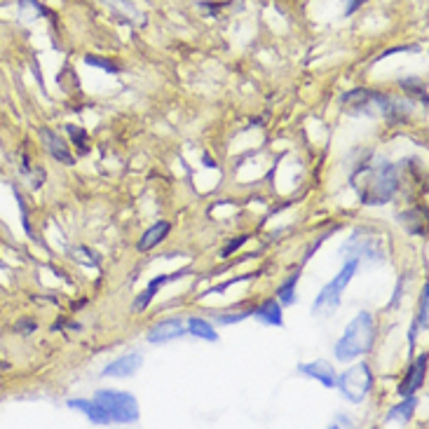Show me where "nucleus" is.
I'll return each mask as SVG.
<instances>
[{
  "label": "nucleus",
  "instance_id": "1",
  "mask_svg": "<svg viewBox=\"0 0 429 429\" xmlns=\"http://www.w3.org/2000/svg\"><path fill=\"white\" fill-rule=\"evenodd\" d=\"M352 186L357 188L359 200L369 207L390 202L399 190V174L397 167L390 162H380V165H366L359 172L352 174Z\"/></svg>",
  "mask_w": 429,
  "mask_h": 429
},
{
  "label": "nucleus",
  "instance_id": "2",
  "mask_svg": "<svg viewBox=\"0 0 429 429\" xmlns=\"http://www.w3.org/2000/svg\"><path fill=\"white\" fill-rule=\"evenodd\" d=\"M376 338V324H373V314L359 312L354 319L347 324L342 338L335 345V357L338 361H352V359L366 354Z\"/></svg>",
  "mask_w": 429,
  "mask_h": 429
},
{
  "label": "nucleus",
  "instance_id": "3",
  "mask_svg": "<svg viewBox=\"0 0 429 429\" xmlns=\"http://www.w3.org/2000/svg\"><path fill=\"white\" fill-rule=\"evenodd\" d=\"M357 267H359V260H357V258L347 260L342 270L338 272V277L331 281V284H326V286L321 288V293L316 295V300H314V305H312V312H314V314H321V312H328V314H331L338 305H340L342 291L347 288L350 279L354 277Z\"/></svg>",
  "mask_w": 429,
  "mask_h": 429
},
{
  "label": "nucleus",
  "instance_id": "4",
  "mask_svg": "<svg viewBox=\"0 0 429 429\" xmlns=\"http://www.w3.org/2000/svg\"><path fill=\"white\" fill-rule=\"evenodd\" d=\"M335 387L352 404H361L373 387V373L369 369V364H357L352 369H347L340 378H335Z\"/></svg>",
  "mask_w": 429,
  "mask_h": 429
},
{
  "label": "nucleus",
  "instance_id": "5",
  "mask_svg": "<svg viewBox=\"0 0 429 429\" xmlns=\"http://www.w3.org/2000/svg\"><path fill=\"white\" fill-rule=\"evenodd\" d=\"M96 401L101 404L110 415V422H122V425H132L139 420V406L136 399L127 392H113L101 390L96 392Z\"/></svg>",
  "mask_w": 429,
  "mask_h": 429
},
{
  "label": "nucleus",
  "instance_id": "6",
  "mask_svg": "<svg viewBox=\"0 0 429 429\" xmlns=\"http://www.w3.org/2000/svg\"><path fill=\"white\" fill-rule=\"evenodd\" d=\"M425 376H427V354L422 352V354L415 359L413 366L408 369L406 378L401 380V387H399V394L401 397H408V394H415L425 383Z\"/></svg>",
  "mask_w": 429,
  "mask_h": 429
},
{
  "label": "nucleus",
  "instance_id": "7",
  "mask_svg": "<svg viewBox=\"0 0 429 429\" xmlns=\"http://www.w3.org/2000/svg\"><path fill=\"white\" fill-rule=\"evenodd\" d=\"M181 335H186V328H183V321L179 316H172V319L155 324V326L148 331V340L151 342H169Z\"/></svg>",
  "mask_w": 429,
  "mask_h": 429
},
{
  "label": "nucleus",
  "instance_id": "8",
  "mask_svg": "<svg viewBox=\"0 0 429 429\" xmlns=\"http://www.w3.org/2000/svg\"><path fill=\"white\" fill-rule=\"evenodd\" d=\"M141 364H143V357H141L139 352H132V354L120 357L110 366H105L101 376H105V378H129L139 371Z\"/></svg>",
  "mask_w": 429,
  "mask_h": 429
},
{
  "label": "nucleus",
  "instance_id": "9",
  "mask_svg": "<svg viewBox=\"0 0 429 429\" xmlns=\"http://www.w3.org/2000/svg\"><path fill=\"white\" fill-rule=\"evenodd\" d=\"M42 143H45L47 153L52 155L56 162H61V165H73V162H75L73 155H70V151H68L66 141H63L59 134H54L52 129L42 132Z\"/></svg>",
  "mask_w": 429,
  "mask_h": 429
},
{
  "label": "nucleus",
  "instance_id": "10",
  "mask_svg": "<svg viewBox=\"0 0 429 429\" xmlns=\"http://www.w3.org/2000/svg\"><path fill=\"white\" fill-rule=\"evenodd\" d=\"M70 408H75V411H82L87 418L94 422V425H110V415L108 411L98 404V401H84V399H70L68 401Z\"/></svg>",
  "mask_w": 429,
  "mask_h": 429
},
{
  "label": "nucleus",
  "instance_id": "11",
  "mask_svg": "<svg viewBox=\"0 0 429 429\" xmlns=\"http://www.w3.org/2000/svg\"><path fill=\"white\" fill-rule=\"evenodd\" d=\"M188 274V270H181V272H176V274H172V277H167V274H160V277H155L151 284L146 286V291L139 295L136 300H134V305H132V312H143V309L151 305V300H153V295L158 293V288L162 286V284H167V281H172V279H179V277H186Z\"/></svg>",
  "mask_w": 429,
  "mask_h": 429
},
{
  "label": "nucleus",
  "instance_id": "12",
  "mask_svg": "<svg viewBox=\"0 0 429 429\" xmlns=\"http://www.w3.org/2000/svg\"><path fill=\"white\" fill-rule=\"evenodd\" d=\"M373 96H376V91L373 89L357 87L342 96V105L352 113H366L373 105Z\"/></svg>",
  "mask_w": 429,
  "mask_h": 429
},
{
  "label": "nucleus",
  "instance_id": "13",
  "mask_svg": "<svg viewBox=\"0 0 429 429\" xmlns=\"http://www.w3.org/2000/svg\"><path fill=\"white\" fill-rule=\"evenodd\" d=\"M298 371L300 373H305V376L309 378H314V380H319V383L324 387H335V371L331 369V366L326 361H312V364H300L298 366Z\"/></svg>",
  "mask_w": 429,
  "mask_h": 429
},
{
  "label": "nucleus",
  "instance_id": "14",
  "mask_svg": "<svg viewBox=\"0 0 429 429\" xmlns=\"http://www.w3.org/2000/svg\"><path fill=\"white\" fill-rule=\"evenodd\" d=\"M169 232H172V225H169L167 221L155 223L151 230H146V235H141V239H139V251H151L153 246H158L160 242H165Z\"/></svg>",
  "mask_w": 429,
  "mask_h": 429
},
{
  "label": "nucleus",
  "instance_id": "15",
  "mask_svg": "<svg viewBox=\"0 0 429 429\" xmlns=\"http://www.w3.org/2000/svg\"><path fill=\"white\" fill-rule=\"evenodd\" d=\"M251 314L258 316L263 324H272V326H281V324H284V319H281V305H279V300H274V298L260 302L258 307L251 309Z\"/></svg>",
  "mask_w": 429,
  "mask_h": 429
},
{
  "label": "nucleus",
  "instance_id": "16",
  "mask_svg": "<svg viewBox=\"0 0 429 429\" xmlns=\"http://www.w3.org/2000/svg\"><path fill=\"white\" fill-rule=\"evenodd\" d=\"M188 326H190V328H188L190 333L197 335V338H204V340H209V342H216V340H218L216 328H211V324L204 321V319H200V316H190Z\"/></svg>",
  "mask_w": 429,
  "mask_h": 429
},
{
  "label": "nucleus",
  "instance_id": "17",
  "mask_svg": "<svg viewBox=\"0 0 429 429\" xmlns=\"http://www.w3.org/2000/svg\"><path fill=\"white\" fill-rule=\"evenodd\" d=\"M399 87L408 91V94L422 98V103H427V89H425V82L418 80V77H401L399 80Z\"/></svg>",
  "mask_w": 429,
  "mask_h": 429
},
{
  "label": "nucleus",
  "instance_id": "18",
  "mask_svg": "<svg viewBox=\"0 0 429 429\" xmlns=\"http://www.w3.org/2000/svg\"><path fill=\"white\" fill-rule=\"evenodd\" d=\"M300 274L298 272H293L291 277L286 279V284H281L279 286V291H277V298L284 302V305H293L295 302V281H298Z\"/></svg>",
  "mask_w": 429,
  "mask_h": 429
},
{
  "label": "nucleus",
  "instance_id": "19",
  "mask_svg": "<svg viewBox=\"0 0 429 429\" xmlns=\"http://www.w3.org/2000/svg\"><path fill=\"white\" fill-rule=\"evenodd\" d=\"M415 406H418V399L413 397V394H408V399L404 401L401 406L392 408L390 413H387V420H394V418H401V420H408L415 411Z\"/></svg>",
  "mask_w": 429,
  "mask_h": 429
},
{
  "label": "nucleus",
  "instance_id": "20",
  "mask_svg": "<svg viewBox=\"0 0 429 429\" xmlns=\"http://www.w3.org/2000/svg\"><path fill=\"white\" fill-rule=\"evenodd\" d=\"M427 300H429V286L422 288V298H420V314H418V321L413 326V333H411V340H415V333L422 328H427Z\"/></svg>",
  "mask_w": 429,
  "mask_h": 429
},
{
  "label": "nucleus",
  "instance_id": "21",
  "mask_svg": "<svg viewBox=\"0 0 429 429\" xmlns=\"http://www.w3.org/2000/svg\"><path fill=\"white\" fill-rule=\"evenodd\" d=\"M66 132H68V136H70V141H73V143L80 148V151H84L87 153V141H89V136H87V132L84 129H80V127H75V124H68L66 127Z\"/></svg>",
  "mask_w": 429,
  "mask_h": 429
},
{
  "label": "nucleus",
  "instance_id": "22",
  "mask_svg": "<svg viewBox=\"0 0 429 429\" xmlns=\"http://www.w3.org/2000/svg\"><path fill=\"white\" fill-rule=\"evenodd\" d=\"M84 63H89V66H94V68H101V70H105V73H120V68L115 66V63L113 61H108V59H101V56H94V54H87L84 56Z\"/></svg>",
  "mask_w": 429,
  "mask_h": 429
},
{
  "label": "nucleus",
  "instance_id": "23",
  "mask_svg": "<svg viewBox=\"0 0 429 429\" xmlns=\"http://www.w3.org/2000/svg\"><path fill=\"white\" fill-rule=\"evenodd\" d=\"M251 314V309H246V312H230V314H214V321L216 324H237L246 319V316Z\"/></svg>",
  "mask_w": 429,
  "mask_h": 429
},
{
  "label": "nucleus",
  "instance_id": "24",
  "mask_svg": "<svg viewBox=\"0 0 429 429\" xmlns=\"http://www.w3.org/2000/svg\"><path fill=\"white\" fill-rule=\"evenodd\" d=\"M246 239H249V237H246V235L237 237V239H230V242L223 246V251H221V258H230L232 253H235V251L239 249V246H242V244L246 242Z\"/></svg>",
  "mask_w": 429,
  "mask_h": 429
},
{
  "label": "nucleus",
  "instance_id": "25",
  "mask_svg": "<svg viewBox=\"0 0 429 429\" xmlns=\"http://www.w3.org/2000/svg\"><path fill=\"white\" fill-rule=\"evenodd\" d=\"M251 277H253V272H251V274H242V277H235V279H228V281H223V284H218V286H214V288H209L207 293H223L225 288L235 286L237 281H246V279H251Z\"/></svg>",
  "mask_w": 429,
  "mask_h": 429
},
{
  "label": "nucleus",
  "instance_id": "26",
  "mask_svg": "<svg viewBox=\"0 0 429 429\" xmlns=\"http://www.w3.org/2000/svg\"><path fill=\"white\" fill-rule=\"evenodd\" d=\"M366 0H345V14H354Z\"/></svg>",
  "mask_w": 429,
  "mask_h": 429
}]
</instances>
